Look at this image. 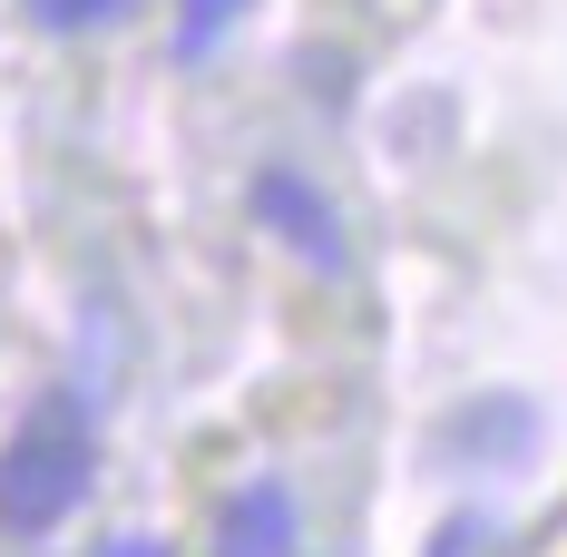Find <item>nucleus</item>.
Masks as SVG:
<instances>
[{
    "label": "nucleus",
    "instance_id": "obj_2",
    "mask_svg": "<svg viewBox=\"0 0 567 557\" xmlns=\"http://www.w3.org/2000/svg\"><path fill=\"white\" fill-rule=\"evenodd\" d=\"M216 557H293V499L275 479H245L216 518Z\"/></svg>",
    "mask_w": 567,
    "mask_h": 557
},
{
    "label": "nucleus",
    "instance_id": "obj_5",
    "mask_svg": "<svg viewBox=\"0 0 567 557\" xmlns=\"http://www.w3.org/2000/svg\"><path fill=\"white\" fill-rule=\"evenodd\" d=\"M109 10H117V0H30V20H40V30H99Z\"/></svg>",
    "mask_w": 567,
    "mask_h": 557
},
{
    "label": "nucleus",
    "instance_id": "obj_6",
    "mask_svg": "<svg viewBox=\"0 0 567 557\" xmlns=\"http://www.w3.org/2000/svg\"><path fill=\"white\" fill-rule=\"evenodd\" d=\"M99 557H167V548H157V538H109Z\"/></svg>",
    "mask_w": 567,
    "mask_h": 557
},
{
    "label": "nucleus",
    "instance_id": "obj_4",
    "mask_svg": "<svg viewBox=\"0 0 567 557\" xmlns=\"http://www.w3.org/2000/svg\"><path fill=\"white\" fill-rule=\"evenodd\" d=\"M235 10H245V0H186V10H176V50L196 59V50H206V40L235 20Z\"/></svg>",
    "mask_w": 567,
    "mask_h": 557
},
{
    "label": "nucleus",
    "instance_id": "obj_1",
    "mask_svg": "<svg viewBox=\"0 0 567 557\" xmlns=\"http://www.w3.org/2000/svg\"><path fill=\"white\" fill-rule=\"evenodd\" d=\"M79 499H89V421H79V401H40L0 441V528L50 538Z\"/></svg>",
    "mask_w": 567,
    "mask_h": 557
},
{
    "label": "nucleus",
    "instance_id": "obj_3",
    "mask_svg": "<svg viewBox=\"0 0 567 557\" xmlns=\"http://www.w3.org/2000/svg\"><path fill=\"white\" fill-rule=\"evenodd\" d=\"M255 206H265V216H275L284 235H293V245L313 255V265H342V245H333V216H323V196H313L303 176L265 167V176H255Z\"/></svg>",
    "mask_w": 567,
    "mask_h": 557
}]
</instances>
